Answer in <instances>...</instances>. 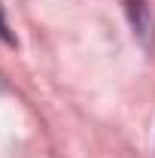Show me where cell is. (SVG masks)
<instances>
[{
	"label": "cell",
	"instance_id": "7a4b0ae2",
	"mask_svg": "<svg viewBox=\"0 0 155 158\" xmlns=\"http://www.w3.org/2000/svg\"><path fill=\"white\" fill-rule=\"evenodd\" d=\"M0 40H3V43H15V40H12V34H9V24H6L3 9H0Z\"/></svg>",
	"mask_w": 155,
	"mask_h": 158
},
{
	"label": "cell",
	"instance_id": "6da1fadb",
	"mask_svg": "<svg viewBox=\"0 0 155 158\" xmlns=\"http://www.w3.org/2000/svg\"><path fill=\"white\" fill-rule=\"evenodd\" d=\"M128 12H131V21H134L137 34L146 40V46H149V43H152V37H155V21H152L149 6H146L143 0H128Z\"/></svg>",
	"mask_w": 155,
	"mask_h": 158
}]
</instances>
